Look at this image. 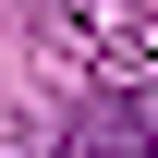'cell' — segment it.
I'll use <instances>...</instances> for the list:
<instances>
[{
	"label": "cell",
	"instance_id": "1",
	"mask_svg": "<svg viewBox=\"0 0 158 158\" xmlns=\"http://www.w3.org/2000/svg\"><path fill=\"white\" fill-rule=\"evenodd\" d=\"M85 158H146V146H110V134H98V146H85Z\"/></svg>",
	"mask_w": 158,
	"mask_h": 158
},
{
	"label": "cell",
	"instance_id": "2",
	"mask_svg": "<svg viewBox=\"0 0 158 158\" xmlns=\"http://www.w3.org/2000/svg\"><path fill=\"white\" fill-rule=\"evenodd\" d=\"M12 158H61V146H12Z\"/></svg>",
	"mask_w": 158,
	"mask_h": 158
}]
</instances>
